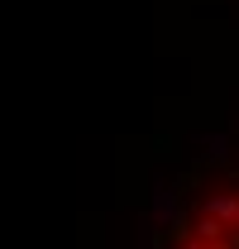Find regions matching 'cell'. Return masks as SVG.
<instances>
[{
	"mask_svg": "<svg viewBox=\"0 0 239 249\" xmlns=\"http://www.w3.org/2000/svg\"><path fill=\"white\" fill-rule=\"evenodd\" d=\"M163 249H239V173L187 196Z\"/></svg>",
	"mask_w": 239,
	"mask_h": 249,
	"instance_id": "cell-1",
	"label": "cell"
}]
</instances>
